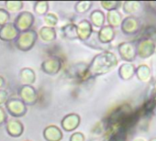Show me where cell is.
Masks as SVG:
<instances>
[{"label":"cell","mask_w":156,"mask_h":141,"mask_svg":"<svg viewBox=\"0 0 156 141\" xmlns=\"http://www.w3.org/2000/svg\"><path fill=\"white\" fill-rule=\"evenodd\" d=\"M9 93L8 91L4 89H0V106H2V105H5L7 101L9 100Z\"/></svg>","instance_id":"26"},{"label":"cell","mask_w":156,"mask_h":141,"mask_svg":"<svg viewBox=\"0 0 156 141\" xmlns=\"http://www.w3.org/2000/svg\"><path fill=\"white\" fill-rule=\"evenodd\" d=\"M20 78L23 84L32 85L36 82V74L31 68L25 67L20 70Z\"/></svg>","instance_id":"12"},{"label":"cell","mask_w":156,"mask_h":141,"mask_svg":"<svg viewBox=\"0 0 156 141\" xmlns=\"http://www.w3.org/2000/svg\"><path fill=\"white\" fill-rule=\"evenodd\" d=\"M62 68V60L58 56H51L41 62V69L42 72L50 76L57 75Z\"/></svg>","instance_id":"4"},{"label":"cell","mask_w":156,"mask_h":141,"mask_svg":"<svg viewBox=\"0 0 156 141\" xmlns=\"http://www.w3.org/2000/svg\"><path fill=\"white\" fill-rule=\"evenodd\" d=\"M7 133L12 137H20L24 133V125L16 118H12L6 123Z\"/></svg>","instance_id":"10"},{"label":"cell","mask_w":156,"mask_h":141,"mask_svg":"<svg viewBox=\"0 0 156 141\" xmlns=\"http://www.w3.org/2000/svg\"><path fill=\"white\" fill-rule=\"evenodd\" d=\"M43 20L44 23L46 25V27H51V28H54L59 21V18L55 13H47L44 17H43Z\"/></svg>","instance_id":"21"},{"label":"cell","mask_w":156,"mask_h":141,"mask_svg":"<svg viewBox=\"0 0 156 141\" xmlns=\"http://www.w3.org/2000/svg\"><path fill=\"white\" fill-rule=\"evenodd\" d=\"M62 36L67 40H77L76 25L73 23H68L61 29Z\"/></svg>","instance_id":"16"},{"label":"cell","mask_w":156,"mask_h":141,"mask_svg":"<svg viewBox=\"0 0 156 141\" xmlns=\"http://www.w3.org/2000/svg\"><path fill=\"white\" fill-rule=\"evenodd\" d=\"M43 137L46 141H61L63 134L60 127L55 125H50L43 129Z\"/></svg>","instance_id":"11"},{"label":"cell","mask_w":156,"mask_h":141,"mask_svg":"<svg viewBox=\"0 0 156 141\" xmlns=\"http://www.w3.org/2000/svg\"><path fill=\"white\" fill-rule=\"evenodd\" d=\"M107 19H108V22L110 27H117L120 22L121 16L118 11L112 10V11H108V16H107Z\"/></svg>","instance_id":"20"},{"label":"cell","mask_w":156,"mask_h":141,"mask_svg":"<svg viewBox=\"0 0 156 141\" xmlns=\"http://www.w3.org/2000/svg\"><path fill=\"white\" fill-rule=\"evenodd\" d=\"M38 36L45 42H52L57 38V32L54 28L44 26L40 29Z\"/></svg>","instance_id":"14"},{"label":"cell","mask_w":156,"mask_h":141,"mask_svg":"<svg viewBox=\"0 0 156 141\" xmlns=\"http://www.w3.org/2000/svg\"><path fill=\"white\" fill-rule=\"evenodd\" d=\"M9 20H10V13L8 12L5 9H0V28L9 23Z\"/></svg>","instance_id":"22"},{"label":"cell","mask_w":156,"mask_h":141,"mask_svg":"<svg viewBox=\"0 0 156 141\" xmlns=\"http://www.w3.org/2000/svg\"><path fill=\"white\" fill-rule=\"evenodd\" d=\"M69 141H86V136L82 132H74L71 135Z\"/></svg>","instance_id":"24"},{"label":"cell","mask_w":156,"mask_h":141,"mask_svg":"<svg viewBox=\"0 0 156 141\" xmlns=\"http://www.w3.org/2000/svg\"><path fill=\"white\" fill-rule=\"evenodd\" d=\"M19 95L20 99L28 106L35 105L38 103L39 95L35 87L32 85H26L22 84L19 90Z\"/></svg>","instance_id":"6"},{"label":"cell","mask_w":156,"mask_h":141,"mask_svg":"<svg viewBox=\"0 0 156 141\" xmlns=\"http://www.w3.org/2000/svg\"><path fill=\"white\" fill-rule=\"evenodd\" d=\"M34 22H35V18L31 12L21 11L15 18L13 24L19 32H24L31 29L32 26L34 25Z\"/></svg>","instance_id":"3"},{"label":"cell","mask_w":156,"mask_h":141,"mask_svg":"<svg viewBox=\"0 0 156 141\" xmlns=\"http://www.w3.org/2000/svg\"><path fill=\"white\" fill-rule=\"evenodd\" d=\"M76 30L78 40L83 42L88 40L93 34V27L87 19H82L79 21V23L76 25Z\"/></svg>","instance_id":"8"},{"label":"cell","mask_w":156,"mask_h":141,"mask_svg":"<svg viewBox=\"0 0 156 141\" xmlns=\"http://www.w3.org/2000/svg\"><path fill=\"white\" fill-rule=\"evenodd\" d=\"M19 33L20 32L14 26L13 22H9L0 28V40L5 42L15 41Z\"/></svg>","instance_id":"9"},{"label":"cell","mask_w":156,"mask_h":141,"mask_svg":"<svg viewBox=\"0 0 156 141\" xmlns=\"http://www.w3.org/2000/svg\"><path fill=\"white\" fill-rule=\"evenodd\" d=\"M116 56L109 51L101 52L96 55L87 66V78L97 77L108 74L117 65Z\"/></svg>","instance_id":"1"},{"label":"cell","mask_w":156,"mask_h":141,"mask_svg":"<svg viewBox=\"0 0 156 141\" xmlns=\"http://www.w3.org/2000/svg\"><path fill=\"white\" fill-rule=\"evenodd\" d=\"M5 84H6V81L4 79V77L0 75V89H1L5 85Z\"/></svg>","instance_id":"27"},{"label":"cell","mask_w":156,"mask_h":141,"mask_svg":"<svg viewBox=\"0 0 156 141\" xmlns=\"http://www.w3.org/2000/svg\"><path fill=\"white\" fill-rule=\"evenodd\" d=\"M24 7V2L20 1V0H16V1H6L5 2V9L8 12H12V13H16V12H20Z\"/></svg>","instance_id":"18"},{"label":"cell","mask_w":156,"mask_h":141,"mask_svg":"<svg viewBox=\"0 0 156 141\" xmlns=\"http://www.w3.org/2000/svg\"><path fill=\"white\" fill-rule=\"evenodd\" d=\"M5 105H6V109L8 113L12 117H16V118L22 117L28 112L27 105L20 98H17V97L9 98Z\"/></svg>","instance_id":"5"},{"label":"cell","mask_w":156,"mask_h":141,"mask_svg":"<svg viewBox=\"0 0 156 141\" xmlns=\"http://www.w3.org/2000/svg\"><path fill=\"white\" fill-rule=\"evenodd\" d=\"M114 30L110 26H103L98 32V39L102 44H108L114 39Z\"/></svg>","instance_id":"13"},{"label":"cell","mask_w":156,"mask_h":141,"mask_svg":"<svg viewBox=\"0 0 156 141\" xmlns=\"http://www.w3.org/2000/svg\"><path fill=\"white\" fill-rule=\"evenodd\" d=\"M38 37V32L32 29L24 32H20L14 41V45L20 51H30L36 44Z\"/></svg>","instance_id":"2"},{"label":"cell","mask_w":156,"mask_h":141,"mask_svg":"<svg viewBox=\"0 0 156 141\" xmlns=\"http://www.w3.org/2000/svg\"><path fill=\"white\" fill-rule=\"evenodd\" d=\"M81 117L76 113H70L61 120V127L65 132H73L80 126Z\"/></svg>","instance_id":"7"},{"label":"cell","mask_w":156,"mask_h":141,"mask_svg":"<svg viewBox=\"0 0 156 141\" xmlns=\"http://www.w3.org/2000/svg\"><path fill=\"white\" fill-rule=\"evenodd\" d=\"M33 11L38 16H45L49 11L48 1H35L33 3Z\"/></svg>","instance_id":"17"},{"label":"cell","mask_w":156,"mask_h":141,"mask_svg":"<svg viewBox=\"0 0 156 141\" xmlns=\"http://www.w3.org/2000/svg\"><path fill=\"white\" fill-rule=\"evenodd\" d=\"M26 141H29V140H26Z\"/></svg>","instance_id":"28"},{"label":"cell","mask_w":156,"mask_h":141,"mask_svg":"<svg viewBox=\"0 0 156 141\" xmlns=\"http://www.w3.org/2000/svg\"><path fill=\"white\" fill-rule=\"evenodd\" d=\"M92 6V1H77L74 4V11L77 14H85L91 9Z\"/></svg>","instance_id":"19"},{"label":"cell","mask_w":156,"mask_h":141,"mask_svg":"<svg viewBox=\"0 0 156 141\" xmlns=\"http://www.w3.org/2000/svg\"><path fill=\"white\" fill-rule=\"evenodd\" d=\"M7 121H8V114L2 106H0V126L6 125Z\"/></svg>","instance_id":"25"},{"label":"cell","mask_w":156,"mask_h":141,"mask_svg":"<svg viewBox=\"0 0 156 141\" xmlns=\"http://www.w3.org/2000/svg\"><path fill=\"white\" fill-rule=\"evenodd\" d=\"M100 4H101L102 8H104L105 9H107L108 11L116 10L120 5L119 2H110V1H102V2H100Z\"/></svg>","instance_id":"23"},{"label":"cell","mask_w":156,"mask_h":141,"mask_svg":"<svg viewBox=\"0 0 156 141\" xmlns=\"http://www.w3.org/2000/svg\"><path fill=\"white\" fill-rule=\"evenodd\" d=\"M89 22L92 27L95 28H102L105 23V14L101 10H94L89 15Z\"/></svg>","instance_id":"15"}]
</instances>
